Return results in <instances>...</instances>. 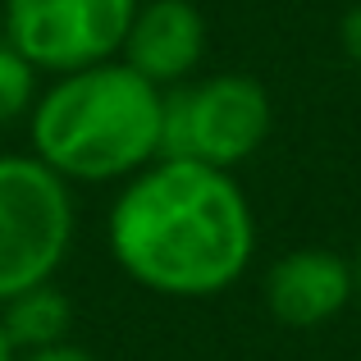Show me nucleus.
<instances>
[{
    "label": "nucleus",
    "mask_w": 361,
    "mask_h": 361,
    "mask_svg": "<svg viewBox=\"0 0 361 361\" xmlns=\"http://www.w3.org/2000/svg\"><path fill=\"white\" fill-rule=\"evenodd\" d=\"M0 361H18V353H14V343H9L5 329H0Z\"/></svg>",
    "instance_id": "12"
},
{
    "label": "nucleus",
    "mask_w": 361,
    "mask_h": 361,
    "mask_svg": "<svg viewBox=\"0 0 361 361\" xmlns=\"http://www.w3.org/2000/svg\"><path fill=\"white\" fill-rule=\"evenodd\" d=\"M32 101H37V69L9 42H0V128L14 123L23 110H32Z\"/></svg>",
    "instance_id": "9"
},
{
    "label": "nucleus",
    "mask_w": 361,
    "mask_h": 361,
    "mask_svg": "<svg viewBox=\"0 0 361 361\" xmlns=\"http://www.w3.org/2000/svg\"><path fill=\"white\" fill-rule=\"evenodd\" d=\"M23 361H101V357H92L87 348H78V343H51V348L27 353Z\"/></svg>",
    "instance_id": "11"
},
{
    "label": "nucleus",
    "mask_w": 361,
    "mask_h": 361,
    "mask_svg": "<svg viewBox=\"0 0 361 361\" xmlns=\"http://www.w3.org/2000/svg\"><path fill=\"white\" fill-rule=\"evenodd\" d=\"M73 243V197L37 156H0V302L51 283Z\"/></svg>",
    "instance_id": "4"
},
{
    "label": "nucleus",
    "mask_w": 361,
    "mask_h": 361,
    "mask_svg": "<svg viewBox=\"0 0 361 361\" xmlns=\"http://www.w3.org/2000/svg\"><path fill=\"white\" fill-rule=\"evenodd\" d=\"M338 46H343V55L361 69V0L343 14V23H338Z\"/></svg>",
    "instance_id": "10"
},
{
    "label": "nucleus",
    "mask_w": 361,
    "mask_h": 361,
    "mask_svg": "<svg viewBox=\"0 0 361 361\" xmlns=\"http://www.w3.org/2000/svg\"><path fill=\"white\" fill-rule=\"evenodd\" d=\"M137 0H5V42L32 69L73 73L119 55Z\"/></svg>",
    "instance_id": "5"
},
{
    "label": "nucleus",
    "mask_w": 361,
    "mask_h": 361,
    "mask_svg": "<svg viewBox=\"0 0 361 361\" xmlns=\"http://www.w3.org/2000/svg\"><path fill=\"white\" fill-rule=\"evenodd\" d=\"M353 293V261H343L329 247H298V252L279 256L265 274V307L288 329L329 325L334 316H343Z\"/></svg>",
    "instance_id": "6"
},
{
    "label": "nucleus",
    "mask_w": 361,
    "mask_h": 361,
    "mask_svg": "<svg viewBox=\"0 0 361 361\" xmlns=\"http://www.w3.org/2000/svg\"><path fill=\"white\" fill-rule=\"evenodd\" d=\"M353 279H357V293H361V247H357V261H353Z\"/></svg>",
    "instance_id": "13"
},
{
    "label": "nucleus",
    "mask_w": 361,
    "mask_h": 361,
    "mask_svg": "<svg viewBox=\"0 0 361 361\" xmlns=\"http://www.w3.org/2000/svg\"><path fill=\"white\" fill-rule=\"evenodd\" d=\"M165 92L123 60L60 73L32 101V156L64 183L133 178L160 160Z\"/></svg>",
    "instance_id": "2"
},
{
    "label": "nucleus",
    "mask_w": 361,
    "mask_h": 361,
    "mask_svg": "<svg viewBox=\"0 0 361 361\" xmlns=\"http://www.w3.org/2000/svg\"><path fill=\"white\" fill-rule=\"evenodd\" d=\"M270 137V92L247 73H211L165 87L160 160H197L229 169L252 160Z\"/></svg>",
    "instance_id": "3"
},
{
    "label": "nucleus",
    "mask_w": 361,
    "mask_h": 361,
    "mask_svg": "<svg viewBox=\"0 0 361 361\" xmlns=\"http://www.w3.org/2000/svg\"><path fill=\"white\" fill-rule=\"evenodd\" d=\"M110 252L133 283L160 298H215L243 279L256 220L229 169L151 160L110 206Z\"/></svg>",
    "instance_id": "1"
},
{
    "label": "nucleus",
    "mask_w": 361,
    "mask_h": 361,
    "mask_svg": "<svg viewBox=\"0 0 361 361\" xmlns=\"http://www.w3.org/2000/svg\"><path fill=\"white\" fill-rule=\"evenodd\" d=\"M206 55V14L192 0H151L137 5L133 27L119 46V60L137 69L160 92L178 87L197 73Z\"/></svg>",
    "instance_id": "7"
},
{
    "label": "nucleus",
    "mask_w": 361,
    "mask_h": 361,
    "mask_svg": "<svg viewBox=\"0 0 361 361\" xmlns=\"http://www.w3.org/2000/svg\"><path fill=\"white\" fill-rule=\"evenodd\" d=\"M69 320H73V307L55 283H37L18 298L0 302V329L9 334L14 353H37V348L64 343Z\"/></svg>",
    "instance_id": "8"
}]
</instances>
